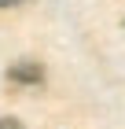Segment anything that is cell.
I'll list each match as a JSON object with an SVG mask.
<instances>
[{"label":"cell","mask_w":125,"mask_h":129,"mask_svg":"<svg viewBox=\"0 0 125 129\" xmlns=\"http://www.w3.org/2000/svg\"><path fill=\"white\" fill-rule=\"evenodd\" d=\"M0 129H22V125H19L15 118H0Z\"/></svg>","instance_id":"2"},{"label":"cell","mask_w":125,"mask_h":129,"mask_svg":"<svg viewBox=\"0 0 125 129\" xmlns=\"http://www.w3.org/2000/svg\"><path fill=\"white\" fill-rule=\"evenodd\" d=\"M8 78L15 81V85H40V81H44V70H40L37 63H15V67L8 70Z\"/></svg>","instance_id":"1"},{"label":"cell","mask_w":125,"mask_h":129,"mask_svg":"<svg viewBox=\"0 0 125 129\" xmlns=\"http://www.w3.org/2000/svg\"><path fill=\"white\" fill-rule=\"evenodd\" d=\"M15 4H22V0H0V8H15Z\"/></svg>","instance_id":"3"}]
</instances>
